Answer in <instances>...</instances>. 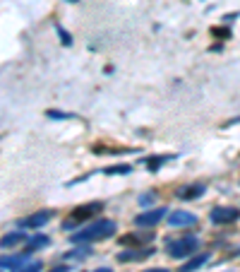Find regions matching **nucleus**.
<instances>
[{
    "instance_id": "nucleus-1",
    "label": "nucleus",
    "mask_w": 240,
    "mask_h": 272,
    "mask_svg": "<svg viewBox=\"0 0 240 272\" xmlns=\"http://www.w3.org/2000/svg\"><path fill=\"white\" fill-rule=\"evenodd\" d=\"M118 232V224L113 219H96L91 224L82 226L80 232H75L70 236L72 243H91V241H101V239H108L113 234Z\"/></svg>"
},
{
    "instance_id": "nucleus-2",
    "label": "nucleus",
    "mask_w": 240,
    "mask_h": 272,
    "mask_svg": "<svg viewBox=\"0 0 240 272\" xmlns=\"http://www.w3.org/2000/svg\"><path fill=\"white\" fill-rule=\"evenodd\" d=\"M200 239L197 236H192V234H185V236H180V239L176 241H168L166 243V250L171 258H176V260H185V258L195 256L197 250H200Z\"/></svg>"
},
{
    "instance_id": "nucleus-3",
    "label": "nucleus",
    "mask_w": 240,
    "mask_h": 272,
    "mask_svg": "<svg viewBox=\"0 0 240 272\" xmlns=\"http://www.w3.org/2000/svg\"><path fill=\"white\" fill-rule=\"evenodd\" d=\"M99 212H104V202H101V200H94V202H87V205H80V207L72 210L70 219H65V222H63V229H65V232H70V229H75V226H80L82 222H87V219L96 217Z\"/></svg>"
},
{
    "instance_id": "nucleus-4",
    "label": "nucleus",
    "mask_w": 240,
    "mask_h": 272,
    "mask_svg": "<svg viewBox=\"0 0 240 272\" xmlns=\"http://www.w3.org/2000/svg\"><path fill=\"white\" fill-rule=\"evenodd\" d=\"M53 217H56L53 210H39V212H34V215L19 219V226H22V229H41V226H46Z\"/></svg>"
},
{
    "instance_id": "nucleus-5",
    "label": "nucleus",
    "mask_w": 240,
    "mask_h": 272,
    "mask_svg": "<svg viewBox=\"0 0 240 272\" xmlns=\"http://www.w3.org/2000/svg\"><path fill=\"white\" fill-rule=\"evenodd\" d=\"M209 219L214 222V224H235L240 219V210L238 207H214L209 212Z\"/></svg>"
},
{
    "instance_id": "nucleus-6",
    "label": "nucleus",
    "mask_w": 240,
    "mask_h": 272,
    "mask_svg": "<svg viewBox=\"0 0 240 272\" xmlns=\"http://www.w3.org/2000/svg\"><path fill=\"white\" fill-rule=\"evenodd\" d=\"M168 210L166 207H154V210H147V212H142V215L135 217V224L137 226H156L166 217Z\"/></svg>"
},
{
    "instance_id": "nucleus-7",
    "label": "nucleus",
    "mask_w": 240,
    "mask_h": 272,
    "mask_svg": "<svg viewBox=\"0 0 240 272\" xmlns=\"http://www.w3.org/2000/svg\"><path fill=\"white\" fill-rule=\"evenodd\" d=\"M156 250L152 246H147V248H130V250H123L118 253V260L120 263H139V260H147V258H152Z\"/></svg>"
},
{
    "instance_id": "nucleus-8",
    "label": "nucleus",
    "mask_w": 240,
    "mask_h": 272,
    "mask_svg": "<svg viewBox=\"0 0 240 272\" xmlns=\"http://www.w3.org/2000/svg\"><path fill=\"white\" fill-rule=\"evenodd\" d=\"M152 241H154V232H139V234L123 236L120 243H123V246H132V248H144V243H152Z\"/></svg>"
},
{
    "instance_id": "nucleus-9",
    "label": "nucleus",
    "mask_w": 240,
    "mask_h": 272,
    "mask_svg": "<svg viewBox=\"0 0 240 272\" xmlns=\"http://www.w3.org/2000/svg\"><path fill=\"white\" fill-rule=\"evenodd\" d=\"M168 224L171 226H195L197 224V215L185 212V210H178V212H171V215H168Z\"/></svg>"
},
{
    "instance_id": "nucleus-10",
    "label": "nucleus",
    "mask_w": 240,
    "mask_h": 272,
    "mask_svg": "<svg viewBox=\"0 0 240 272\" xmlns=\"http://www.w3.org/2000/svg\"><path fill=\"white\" fill-rule=\"evenodd\" d=\"M209 253H195V256H190V258H185V263L180 265V270L178 272H195V270H202L204 265L209 263Z\"/></svg>"
},
{
    "instance_id": "nucleus-11",
    "label": "nucleus",
    "mask_w": 240,
    "mask_h": 272,
    "mask_svg": "<svg viewBox=\"0 0 240 272\" xmlns=\"http://www.w3.org/2000/svg\"><path fill=\"white\" fill-rule=\"evenodd\" d=\"M204 193H207V185L204 183H190V185H183L176 195L180 200H197V198H202Z\"/></svg>"
},
{
    "instance_id": "nucleus-12",
    "label": "nucleus",
    "mask_w": 240,
    "mask_h": 272,
    "mask_svg": "<svg viewBox=\"0 0 240 272\" xmlns=\"http://www.w3.org/2000/svg\"><path fill=\"white\" fill-rule=\"evenodd\" d=\"M29 256H32V253H27V250L19 253V256H0V267H10V270L15 272L29 260Z\"/></svg>"
},
{
    "instance_id": "nucleus-13",
    "label": "nucleus",
    "mask_w": 240,
    "mask_h": 272,
    "mask_svg": "<svg viewBox=\"0 0 240 272\" xmlns=\"http://www.w3.org/2000/svg\"><path fill=\"white\" fill-rule=\"evenodd\" d=\"M48 243H51V239H48V236L36 234V236H32V239L24 241V250H27V253H34V250H39V248H46Z\"/></svg>"
},
{
    "instance_id": "nucleus-14",
    "label": "nucleus",
    "mask_w": 240,
    "mask_h": 272,
    "mask_svg": "<svg viewBox=\"0 0 240 272\" xmlns=\"http://www.w3.org/2000/svg\"><path fill=\"white\" fill-rule=\"evenodd\" d=\"M27 241V234L24 232H12V234H5L3 239H0V246L8 250V248H15L17 243H24Z\"/></svg>"
},
{
    "instance_id": "nucleus-15",
    "label": "nucleus",
    "mask_w": 240,
    "mask_h": 272,
    "mask_svg": "<svg viewBox=\"0 0 240 272\" xmlns=\"http://www.w3.org/2000/svg\"><path fill=\"white\" fill-rule=\"evenodd\" d=\"M173 157H176V154H156V157H147V159H144V166L149 169L152 174H156L159 166H163V164H166L168 159H173Z\"/></svg>"
},
{
    "instance_id": "nucleus-16",
    "label": "nucleus",
    "mask_w": 240,
    "mask_h": 272,
    "mask_svg": "<svg viewBox=\"0 0 240 272\" xmlns=\"http://www.w3.org/2000/svg\"><path fill=\"white\" fill-rule=\"evenodd\" d=\"M91 256V248H89V243H80L77 248H72L65 253V260H84V258Z\"/></svg>"
},
{
    "instance_id": "nucleus-17",
    "label": "nucleus",
    "mask_w": 240,
    "mask_h": 272,
    "mask_svg": "<svg viewBox=\"0 0 240 272\" xmlns=\"http://www.w3.org/2000/svg\"><path fill=\"white\" fill-rule=\"evenodd\" d=\"M104 174H108V176H128V174H132V166L130 164H115V166H106Z\"/></svg>"
},
{
    "instance_id": "nucleus-18",
    "label": "nucleus",
    "mask_w": 240,
    "mask_h": 272,
    "mask_svg": "<svg viewBox=\"0 0 240 272\" xmlns=\"http://www.w3.org/2000/svg\"><path fill=\"white\" fill-rule=\"evenodd\" d=\"M41 270H43V263H41V260H34V263L27 260V263H24L19 270H15V272H41Z\"/></svg>"
},
{
    "instance_id": "nucleus-19",
    "label": "nucleus",
    "mask_w": 240,
    "mask_h": 272,
    "mask_svg": "<svg viewBox=\"0 0 240 272\" xmlns=\"http://www.w3.org/2000/svg\"><path fill=\"white\" fill-rule=\"evenodd\" d=\"M56 32H58V36H60V41H63L65 46H72V36H70V32H65L60 24H56Z\"/></svg>"
},
{
    "instance_id": "nucleus-20",
    "label": "nucleus",
    "mask_w": 240,
    "mask_h": 272,
    "mask_svg": "<svg viewBox=\"0 0 240 272\" xmlns=\"http://www.w3.org/2000/svg\"><path fill=\"white\" fill-rule=\"evenodd\" d=\"M46 116L48 118H56V120H65V118H75V113H63V111H46Z\"/></svg>"
},
{
    "instance_id": "nucleus-21",
    "label": "nucleus",
    "mask_w": 240,
    "mask_h": 272,
    "mask_svg": "<svg viewBox=\"0 0 240 272\" xmlns=\"http://www.w3.org/2000/svg\"><path fill=\"white\" fill-rule=\"evenodd\" d=\"M154 198H156L154 193H149V195H139V205H144V207H147V205H152V202H154Z\"/></svg>"
},
{
    "instance_id": "nucleus-22",
    "label": "nucleus",
    "mask_w": 240,
    "mask_h": 272,
    "mask_svg": "<svg viewBox=\"0 0 240 272\" xmlns=\"http://www.w3.org/2000/svg\"><path fill=\"white\" fill-rule=\"evenodd\" d=\"M48 272H70V265H58V267H53V270Z\"/></svg>"
},
{
    "instance_id": "nucleus-23",
    "label": "nucleus",
    "mask_w": 240,
    "mask_h": 272,
    "mask_svg": "<svg viewBox=\"0 0 240 272\" xmlns=\"http://www.w3.org/2000/svg\"><path fill=\"white\" fill-rule=\"evenodd\" d=\"M142 272H171L168 267H149V270H142Z\"/></svg>"
},
{
    "instance_id": "nucleus-24",
    "label": "nucleus",
    "mask_w": 240,
    "mask_h": 272,
    "mask_svg": "<svg viewBox=\"0 0 240 272\" xmlns=\"http://www.w3.org/2000/svg\"><path fill=\"white\" fill-rule=\"evenodd\" d=\"M91 272H113L111 267H96V270H91Z\"/></svg>"
},
{
    "instance_id": "nucleus-25",
    "label": "nucleus",
    "mask_w": 240,
    "mask_h": 272,
    "mask_svg": "<svg viewBox=\"0 0 240 272\" xmlns=\"http://www.w3.org/2000/svg\"><path fill=\"white\" fill-rule=\"evenodd\" d=\"M67 3H77V0H67Z\"/></svg>"
}]
</instances>
